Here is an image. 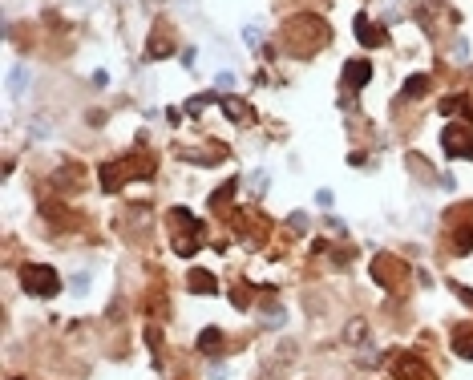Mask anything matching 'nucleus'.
<instances>
[{
    "mask_svg": "<svg viewBox=\"0 0 473 380\" xmlns=\"http://www.w3.org/2000/svg\"><path fill=\"white\" fill-rule=\"evenodd\" d=\"M441 142H445L449 154H457V158H473V138H470V129L465 126H449Z\"/></svg>",
    "mask_w": 473,
    "mask_h": 380,
    "instance_id": "f03ea898",
    "label": "nucleus"
},
{
    "mask_svg": "<svg viewBox=\"0 0 473 380\" xmlns=\"http://www.w3.org/2000/svg\"><path fill=\"white\" fill-rule=\"evenodd\" d=\"M21 279H25V288H29L33 296H53V292L61 288L57 271H53V267H41V263H29V267L21 271Z\"/></svg>",
    "mask_w": 473,
    "mask_h": 380,
    "instance_id": "f257e3e1",
    "label": "nucleus"
},
{
    "mask_svg": "<svg viewBox=\"0 0 473 380\" xmlns=\"http://www.w3.org/2000/svg\"><path fill=\"white\" fill-rule=\"evenodd\" d=\"M368 77H372L368 61H356V65H348V69H344V81H348V85H364Z\"/></svg>",
    "mask_w": 473,
    "mask_h": 380,
    "instance_id": "7ed1b4c3",
    "label": "nucleus"
},
{
    "mask_svg": "<svg viewBox=\"0 0 473 380\" xmlns=\"http://www.w3.org/2000/svg\"><path fill=\"white\" fill-rule=\"evenodd\" d=\"M457 348H461V356H470L473 360V336L470 332H457Z\"/></svg>",
    "mask_w": 473,
    "mask_h": 380,
    "instance_id": "423d86ee",
    "label": "nucleus"
},
{
    "mask_svg": "<svg viewBox=\"0 0 473 380\" xmlns=\"http://www.w3.org/2000/svg\"><path fill=\"white\" fill-rule=\"evenodd\" d=\"M356 37H360V41H364V45H381V41H385L381 33H372V25H368V16H356Z\"/></svg>",
    "mask_w": 473,
    "mask_h": 380,
    "instance_id": "20e7f679",
    "label": "nucleus"
},
{
    "mask_svg": "<svg viewBox=\"0 0 473 380\" xmlns=\"http://www.w3.org/2000/svg\"><path fill=\"white\" fill-rule=\"evenodd\" d=\"M425 89H429V77H409L405 81V97H421Z\"/></svg>",
    "mask_w": 473,
    "mask_h": 380,
    "instance_id": "39448f33",
    "label": "nucleus"
}]
</instances>
